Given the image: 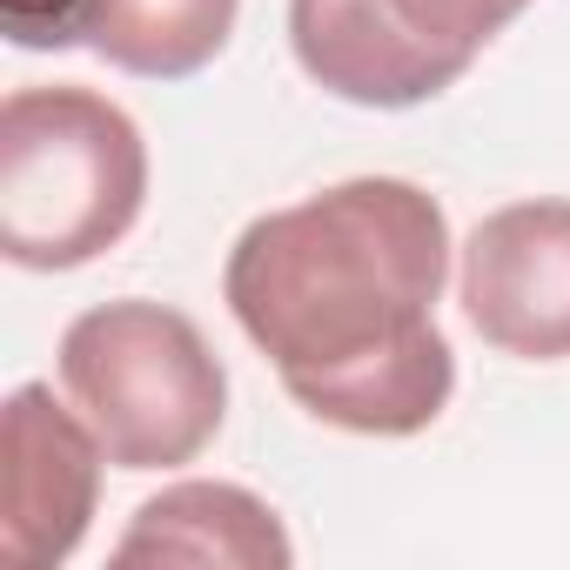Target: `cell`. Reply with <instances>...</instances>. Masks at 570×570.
<instances>
[{"mask_svg": "<svg viewBox=\"0 0 570 570\" xmlns=\"http://www.w3.org/2000/svg\"><path fill=\"white\" fill-rule=\"evenodd\" d=\"M443 282V202L403 175H356L255 215L228 248L222 296L316 423L416 436L456 396V350L436 330Z\"/></svg>", "mask_w": 570, "mask_h": 570, "instance_id": "obj_1", "label": "cell"}, {"mask_svg": "<svg viewBox=\"0 0 570 570\" xmlns=\"http://www.w3.org/2000/svg\"><path fill=\"white\" fill-rule=\"evenodd\" d=\"M148 202V141L95 88H21L0 108V255L14 268H81L108 255Z\"/></svg>", "mask_w": 570, "mask_h": 570, "instance_id": "obj_2", "label": "cell"}, {"mask_svg": "<svg viewBox=\"0 0 570 570\" xmlns=\"http://www.w3.org/2000/svg\"><path fill=\"white\" fill-rule=\"evenodd\" d=\"M61 383L115 470H181L228 416V370L208 336L148 296L101 303L61 336Z\"/></svg>", "mask_w": 570, "mask_h": 570, "instance_id": "obj_3", "label": "cell"}, {"mask_svg": "<svg viewBox=\"0 0 570 570\" xmlns=\"http://www.w3.org/2000/svg\"><path fill=\"white\" fill-rule=\"evenodd\" d=\"M456 296L470 330L517 363L570 356V202H510L463 242Z\"/></svg>", "mask_w": 570, "mask_h": 570, "instance_id": "obj_4", "label": "cell"}, {"mask_svg": "<svg viewBox=\"0 0 570 570\" xmlns=\"http://www.w3.org/2000/svg\"><path fill=\"white\" fill-rule=\"evenodd\" d=\"M8 503H0V550L21 570H55L81 550L101 497V436L88 416L61 410L48 383L8 396Z\"/></svg>", "mask_w": 570, "mask_h": 570, "instance_id": "obj_5", "label": "cell"}, {"mask_svg": "<svg viewBox=\"0 0 570 570\" xmlns=\"http://www.w3.org/2000/svg\"><path fill=\"white\" fill-rule=\"evenodd\" d=\"M289 48L316 88L356 108H416L470 75V61L410 35L390 0H289Z\"/></svg>", "mask_w": 570, "mask_h": 570, "instance_id": "obj_6", "label": "cell"}, {"mask_svg": "<svg viewBox=\"0 0 570 570\" xmlns=\"http://www.w3.org/2000/svg\"><path fill=\"white\" fill-rule=\"evenodd\" d=\"M115 563H228V570H289L296 543L282 530V517L242 490V483H168L135 510V523L115 543Z\"/></svg>", "mask_w": 570, "mask_h": 570, "instance_id": "obj_7", "label": "cell"}, {"mask_svg": "<svg viewBox=\"0 0 570 570\" xmlns=\"http://www.w3.org/2000/svg\"><path fill=\"white\" fill-rule=\"evenodd\" d=\"M235 14L242 0H88L81 48L141 81H188L228 48Z\"/></svg>", "mask_w": 570, "mask_h": 570, "instance_id": "obj_8", "label": "cell"}, {"mask_svg": "<svg viewBox=\"0 0 570 570\" xmlns=\"http://www.w3.org/2000/svg\"><path fill=\"white\" fill-rule=\"evenodd\" d=\"M390 8L403 14L410 35H423L430 48L456 55V61H476L530 0H390Z\"/></svg>", "mask_w": 570, "mask_h": 570, "instance_id": "obj_9", "label": "cell"}, {"mask_svg": "<svg viewBox=\"0 0 570 570\" xmlns=\"http://www.w3.org/2000/svg\"><path fill=\"white\" fill-rule=\"evenodd\" d=\"M88 0H8V41L14 48H81Z\"/></svg>", "mask_w": 570, "mask_h": 570, "instance_id": "obj_10", "label": "cell"}]
</instances>
